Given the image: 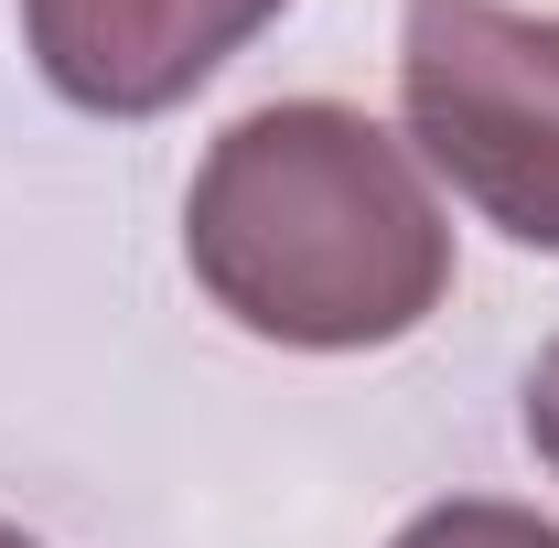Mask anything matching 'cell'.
Masks as SVG:
<instances>
[{
  "label": "cell",
  "mask_w": 559,
  "mask_h": 548,
  "mask_svg": "<svg viewBox=\"0 0 559 548\" xmlns=\"http://www.w3.org/2000/svg\"><path fill=\"white\" fill-rule=\"evenodd\" d=\"M399 108L419 162L495 237L559 259V11L516 0H409Z\"/></svg>",
  "instance_id": "obj_2"
},
{
  "label": "cell",
  "mask_w": 559,
  "mask_h": 548,
  "mask_svg": "<svg viewBox=\"0 0 559 548\" xmlns=\"http://www.w3.org/2000/svg\"><path fill=\"white\" fill-rule=\"evenodd\" d=\"M388 548H559V527L527 505H495V495H452V505H419Z\"/></svg>",
  "instance_id": "obj_4"
},
{
  "label": "cell",
  "mask_w": 559,
  "mask_h": 548,
  "mask_svg": "<svg viewBox=\"0 0 559 548\" xmlns=\"http://www.w3.org/2000/svg\"><path fill=\"white\" fill-rule=\"evenodd\" d=\"M527 452H538V463L559 474V344L538 355V366H527Z\"/></svg>",
  "instance_id": "obj_5"
},
{
  "label": "cell",
  "mask_w": 559,
  "mask_h": 548,
  "mask_svg": "<svg viewBox=\"0 0 559 548\" xmlns=\"http://www.w3.org/2000/svg\"><path fill=\"white\" fill-rule=\"evenodd\" d=\"M0 548H33V538H22V527H0Z\"/></svg>",
  "instance_id": "obj_6"
},
{
  "label": "cell",
  "mask_w": 559,
  "mask_h": 548,
  "mask_svg": "<svg viewBox=\"0 0 559 548\" xmlns=\"http://www.w3.org/2000/svg\"><path fill=\"white\" fill-rule=\"evenodd\" d=\"M183 270L259 344L377 355L409 344L452 290V215L409 140L345 97H280L226 119L183 194Z\"/></svg>",
  "instance_id": "obj_1"
},
{
  "label": "cell",
  "mask_w": 559,
  "mask_h": 548,
  "mask_svg": "<svg viewBox=\"0 0 559 548\" xmlns=\"http://www.w3.org/2000/svg\"><path fill=\"white\" fill-rule=\"evenodd\" d=\"M290 0H22L44 86L86 119H162L215 65H237Z\"/></svg>",
  "instance_id": "obj_3"
}]
</instances>
